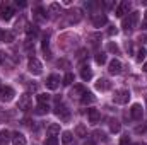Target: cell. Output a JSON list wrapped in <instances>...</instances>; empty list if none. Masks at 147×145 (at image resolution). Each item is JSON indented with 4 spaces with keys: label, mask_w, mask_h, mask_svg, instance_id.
Returning <instances> with one entry per match:
<instances>
[{
    "label": "cell",
    "mask_w": 147,
    "mask_h": 145,
    "mask_svg": "<svg viewBox=\"0 0 147 145\" xmlns=\"http://www.w3.org/2000/svg\"><path fill=\"white\" fill-rule=\"evenodd\" d=\"M108 50H110V51H115V53H118V46L113 44V43H108Z\"/></svg>",
    "instance_id": "e575fe53"
},
{
    "label": "cell",
    "mask_w": 147,
    "mask_h": 145,
    "mask_svg": "<svg viewBox=\"0 0 147 145\" xmlns=\"http://www.w3.org/2000/svg\"><path fill=\"white\" fill-rule=\"evenodd\" d=\"M0 41H3V43H12V41H14V34H12L10 31H2V33H0Z\"/></svg>",
    "instance_id": "ffe728a7"
},
{
    "label": "cell",
    "mask_w": 147,
    "mask_h": 145,
    "mask_svg": "<svg viewBox=\"0 0 147 145\" xmlns=\"http://www.w3.org/2000/svg\"><path fill=\"white\" fill-rule=\"evenodd\" d=\"M46 133H48V137H57V135L60 133V125H58V123L50 125V126H48V130H46Z\"/></svg>",
    "instance_id": "9a60e30c"
},
{
    "label": "cell",
    "mask_w": 147,
    "mask_h": 145,
    "mask_svg": "<svg viewBox=\"0 0 147 145\" xmlns=\"http://www.w3.org/2000/svg\"><path fill=\"white\" fill-rule=\"evenodd\" d=\"M144 72H147V62L144 63Z\"/></svg>",
    "instance_id": "f35d334b"
},
{
    "label": "cell",
    "mask_w": 147,
    "mask_h": 145,
    "mask_svg": "<svg viewBox=\"0 0 147 145\" xmlns=\"http://www.w3.org/2000/svg\"><path fill=\"white\" fill-rule=\"evenodd\" d=\"M3 58H5V55H3V53H2V51H0V63H2V62H3Z\"/></svg>",
    "instance_id": "74e56055"
},
{
    "label": "cell",
    "mask_w": 147,
    "mask_h": 145,
    "mask_svg": "<svg viewBox=\"0 0 147 145\" xmlns=\"http://www.w3.org/2000/svg\"><path fill=\"white\" fill-rule=\"evenodd\" d=\"M62 144L63 145H72L74 144V135L70 132H63V133H62Z\"/></svg>",
    "instance_id": "e0dca14e"
},
{
    "label": "cell",
    "mask_w": 147,
    "mask_h": 145,
    "mask_svg": "<svg viewBox=\"0 0 147 145\" xmlns=\"http://www.w3.org/2000/svg\"><path fill=\"white\" fill-rule=\"evenodd\" d=\"M28 70L33 73V75H39V73L43 72V65H41V62L38 60V58H31L29 62H28Z\"/></svg>",
    "instance_id": "5b68a950"
},
{
    "label": "cell",
    "mask_w": 147,
    "mask_h": 145,
    "mask_svg": "<svg viewBox=\"0 0 147 145\" xmlns=\"http://www.w3.org/2000/svg\"><path fill=\"white\" fill-rule=\"evenodd\" d=\"M48 44H50V41H48V36H45V39H43V51H45V56H46V58H50V56H51Z\"/></svg>",
    "instance_id": "d4e9b609"
},
{
    "label": "cell",
    "mask_w": 147,
    "mask_h": 145,
    "mask_svg": "<svg viewBox=\"0 0 147 145\" xmlns=\"http://www.w3.org/2000/svg\"><path fill=\"white\" fill-rule=\"evenodd\" d=\"M110 73L111 75H118V73L121 72V63L118 62V60H111L110 62Z\"/></svg>",
    "instance_id": "4fadbf2b"
},
{
    "label": "cell",
    "mask_w": 147,
    "mask_h": 145,
    "mask_svg": "<svg viewBox=\"0 0 147 145\" xmlns=\"http://www.w3.org/2000/svg\"><path fill=\"white\" fill-rule=\"evenodd\" d=\"M80 103L86 106V104H91V103H94V96L91 94V92H86L82 97H80Z\"/></svg>",
    "instance_id": "7402d4cb"
},
{
    "label": "cell",
    "mask_w": 147,
    "mask_h": 145,
    "mask_svg": "<svg viewBox=\"0 0 147 145\" xmlns=\"http://www.w3.org/2000/svg\"><path fill=\"white\" fill-rule=\"evenodd\" d=\"M110 128L113 133H118L120 132V128H121V125H120V121L118 119H111L110 121Z\"/></svg>",
    "instance_id": "cb8c5ba5"
},
{
    "label": "cell",
    "mask_w": 147,
    "mask_h": 145,
    "mask_svg": "<svg viewBox=\"0 0 147 145\" xmlns=\"http://www.w3.org/2000/svg\"><path fill=\"white\" fill-rule=\"evenodd\" d=\"M111 85H110V82L106 80V79H99L98 82H96V89L98 91H108Z\"/></svg>",
    "instance_id": "2e32d148"
},
{
    "label": "cell",
    "mask_w": 147,
    "mask_h": 145,
    "mask_svg": "<svg viewBox=\"0 0 147 145\" xmlns=\"http://www.w3.org/2000/svg\"><path fill=\"white\" fill-rule=\"evenodd\" d=\"M75 135H77V137H87L86 126H84V125H77V128H75Z\"/></svg>",
    "instance_id": "484cf974"
},
{
    "label": "cell",
    "mask_w": 147,
    "mask_h": 145,
    "mask_svg": "<svg viewBox=\"0 0 147 145\" xmlns=\"http://www.w3.org/2000/svg\"><path fill=\"white\" fill-rule=\"evenodd\" d=\"M45 145H58V138L57 137H48L45 140Z\"/></svg>",
    "instance_id": "f546056e"
},
{
    "label": "cell",
    "mask_w": 147,
    "mask_h": 145,
    "mask_svg": "<svg viewBox=\"0 0 147 145\" xmlns=\"http://www.w3.org/2000/svg\"><path fill=\"white\" fill-rule=\"evenodd\" d=\"M12 144L14 145H26V137L22 135V133H19V132H16V133H12Z\"/></svg>",
    "instance_id": "5bb4252c"
},
{
    "label": "cell",
    "mask_w": 147,
    "mask_h": 145,
    "mask_svg": "<svg viewBox=\"0 0 147 145\" xmlns=\"http://www.w3.org/2000/svg\"><path fill=\"white\" fill-rule=\"evenodd\" d=\"M137 22H139V12H130L128 15H125L121 19V28L125 31H130L137 26Z\"/></svg>",
    "instance_id": "6da1fadb"
},
{
    "label": "cell",
    "mask_w": 147,
    "mask_h": 145,
    "mask_svg": "<svg viewBox=\"0 0 147 145\" xmlns=\"http://www.w3.org/2000/svg\"><path fill=\"white\" fill-rule=\"evenodd\" d=\"M19 109H22V111L31 109V96L29 94H22L21 96V99H19Z\"/></svg>",
    "instance_id": "ba28073f"
},
{
    "label": "cell",
    "mask_w": 147,
    "mask_h": 145,
    "mask_svg": "<svg viewBox=\"0 0 147 145\" xmlns=\"http://www.w3.org/2000/svg\"><path fill=\"white\" fill-rule=\"evenodd\" d=\"M130 114H132V118L134 119H142V116H144V111H142V106L140 104H134L132 109H130Z\"/></svg>",
    "instance_id": "8fae6325"
},
{
    "label": "cell",
    "mask_w": 147,
    "mask_h": 145,
    "mask_svg": "<svg viewBox=\"0 0 147 145\" xmlns=\"http://www.w3.org/2000/svg\"><path fill=\"white\" fill-rule=\"evenodd\" d=\"M130 99V92L127 89H120V91H115V96H113V101L116 104H127Z\"/></svg>",
    "instance_id": "7a4b0ae2"
},
{
    "label": "cell",
    "mask_w": 147,
    "mask_h": 145,
    "mask_svg": "<svg viewBox=\"0 0 147 145\" xmlns=\"http://www.w3.org/2000/svg\"><path fill=\"white\" fill-rule=\"evenodd\" d=\"M87 118H89V123L96 125V123L99 121L101 114H99V111H98V109H89V111H87Z\"/></svg>",
    "instance_id": "7c38bea8"
},
{
    "label": "cell",
    "mask_w": 147,
    "mask_h": 145,
    "mask_svg": "<svg viewBox=\"0 0 147 145\" xmlns=\"http://www.w3.org/2000/svg\"><path fill=\"white\" fill-rule=\"evenodd\" d=\"M34 19L36 21H46V14H45L43 7H36L34 9Z\"/></svg>",
    "instance_id": "d6986e66"
},
{
    "label": "cell",
    "mask_w": 147,
    "mask_h": 145,
    "mask_svg": "<svg viewBox=\"0 0 147 145\" xmlns=\"http://www.w3.org/2000/svg\"><path fill=\"white\" fill-rule=\"evenodd\" d=\"M146 21H147V10H146Z\"/></svg>",
    "instance_id": "ab89813d"
},
{
    "label": "cell",
    "mask_w": 147,
    "mask_h": 145,
    "mask_svg": "<svg viewBox=\"0 0 147 145\" xmlns=\"http://www.w3.org/2000/svg\"><path fill=\"white\" fill-rule=\"evenodd\" d=\"M72 82H74V73H67V75L63 77V84H65V85H70Z\"/></svg>",
    "instance_id": "4dcf8cb0"
},
{
    "label": "cell",
    "mask_w": 147,
    "mask_h": 145,
    "mask_svg": "<svg viewBox=\"0 0 147 145\" xmlns=\"http://www.w3.org/2000/svg\"><path fill=\"white\" fill-rule=\"evenodd\" d=\"M58 85H60V77H58L57 73H53V75H50V77L46 79V87H48V89L55 91V89H58Z\"/></svg>",
    "instance_id": "52a82bcc"
},
{
    "label": "cell",
    "mask_w": 147,
    "mask_h": 145,
    "mask_svg": "<svg viewBox=\"0 0 147 145\" xmlns=\"http://www.w3.org/2000/svg\"><path fill=\"white\" fill-rule=\"evenodd\" d=\"M14 89L9 85H0V101H12Z\"/></svg>",
    "instance_id": "8992f818"
},
{
    "label": "cell",
    "mask_w": 147,
    "mask_h": 145,
    "mask_svg": "<svg viewBox=\"0 0 147 145\" xmlns=\"http://www.w3.org/2000/svg\"><path fill=\"white\" fill-rule=\"evenodd\" d=\"M120 145H132V142H130V138H128V137H121Z\"/></svg>",
    "instance_id": "836d02e7"
},
{
    "label": "cell",
    "mask_w": 147,
    "mask_h": 145,
    "mask_svg": "<svg viewBox=\"0 0 147 145\" xmlns=\"http://www.w3.org/2000/svg\"><path fill=\"white\" fill-rule=\"evenodd\" d=\"M14 14H16L14 12V7L10 3H0V19L9 21V19H12Z\"/></svg>",
    "instance_id": "3957f363"
},
{
    "label": "cell",
    "mask_w": 147,
    "mask_h": 145,
    "mask_svg": "<svg viewBox=\"0 0 147 145\" xmlns=\"http://www.w3.org/2000/svg\"><path fill=\"white\" fill-rule=\"evenodd\" d=\"M55 114H57L60 119H63V121H69V119H70V111H69V108H67L65 104H62V103H58V104L55 106Z\"/></svg>",
    "instance_id": "277c9868"
},
{
    "label": "cell",
    "mask_w": 147,
    "mask_h": 145,
    "mask_svg": "<svg viewBox=\"0 0 147 145\" xmlns=\"http://www.w3.org/2000/svg\"><path fill=\"white\" fill-rule=\"evenodd\" d=\"M48 111H50L48 104H38V106H36V113H38V114H46Z\"/></svg>",
    "instance_id": "83f0119b"
},
{
    "label": "cell",
    "mask_w": 147,
    "mask_h": 145,
    "mask_svg": "<svg viewBox=\"0 0 147 145\" xmlns=\"http://www.w3.org/2000/svg\"><path fill=\"white\" fill-rule=\"evenodd\" d=\"M106 22H108V17H106L105 14H96V15L92 17V24H94V28H103Z\"/></svg>",
    "instance_id": "9c48e42d"
},
{
    "label": "cell",
    "mask_w": 147,
    "mask_h": 145,
    "mask_svg": "<svg viewBox=\"0 0 147 145\" xmlns=\"http://www.w3.org/2000/svg\"><path fill=\"white\" fill-rule=\"evenodd\" d=\"M36 99H38V104H48L50 96H48V94H38Z\"/></svg>",
    "instance_id": "4316f807"
},
{
    "label": "cell",
    "mask_w": 147,
    "mask_h": 145,
    "mask_svg": "<svg viewBox=\"0 0 147 145\" xmlns=\"http://www.w3.org/2000/svg\"><path fill=\"white\" fill-rule=\"evenodd\" d=\"M10 133L7 132V130H2L0 132V145H9V142H10Z\"/></svg>",
    "instance_id": "ac0fdd59"
},
{
    "label": "cell",
    "mask_w": 147,
    "mask_h": 145,
    "mask_svg": "<svg viewBox=\"0 0 147 145\" xmlns=\"http://www.w3.org/2000/svg\"><path fill=\"white\" fill-rule=\"evenodd\" d=\"M108 34H110V36H113V34H116V29H113V28H111L110 31H108Z\"/></svg>",
    "instance_id": "8d00e7d4"
},
{
    "label": "cell",
    "mask_w": 147,
    "mask_h": 145,
    "mask_svg": "<svg viewBox=\"0 0 147 145\" xmlns=\"http://www.w3.org/2000/svg\"><path fill=\"white\" fill-rule=\"evenodd\" d=\"M80 77H82L84 80H89V79L92 77V72H91V68H89V67H82V70H80Z\"/></svg>",
    "instance_id": "603a6c76"
},
{
    "label": "cell",
    "mask_w": 147,
    "mask_h": 145,
    "mask_svg": "<svg viewBox=\"0 0 147 145\" xmlns=\"http://www.w3.org/2000/svg\"><path fill=\"white\" fill-rule=\"evenodd\" d=\"M26 31H28V34H29V36H31V34H33V36H36V34H38V28H36V26H31V24L28 26V29H26Z\"/></svg>",
    "instance_id": "1f68e13d"
},
{
    "label": "cell",
    "mask_w": 147,
    "mask_h": 145,
    "mask_svg": "<svg viewBox=\"0 0 147 145\" xmlns=\"http://www.w3.org/2000/svg\"><path fill=\"white\" fill-rule=\"evenodd\" d=\"M86 92H87V91H86L82 85H75V87L72 89V92H70V96H72V97H74V96H80V97H82Z\"/></svg>",
    "instance_id": "44dd1931"
},
{
    "label": "cell",
    "mask_w": 147,
    "mask_h": 145,
    "mask_svg": "<svg viewBox=\"0 0 147 145\" xmlns=\"http://www.w3.org/2000/svg\"><path fill=\"white\" fill-rule=\"evenodd\" d=\"M128 10H130V2H121L120 5H118V9H116V15L118 17H123V15H127L128 14Z\"/></svg>",
    "instance_id": "30bf717a"
},
{
    "label": "cell",
    "mask_w": 147,
    "mask_h": 145,
    "mask_svg": "<svg viewBox=\"0 0 147 145\" xmlns=\"http://www.w3.org/2000/svg\"><path fill=\"white\" fill-rule=\"evenodd\" d=\"M96 63H98V65L106 63V55H105V53H96Z\"/></svg>",
    "instance_id": "f1b7e54d"
},
{
    "label": "cell",
    "mask_w": 147,
    "mask_h": 145,
    "mask_svg": "<svg viewBox=\"0 0 147 145\" xmlns=\"http://www.w3.org/2000/svg\"><path fill=\"white\" fill-rule=\"evenodd\" d=\"M146 50H144V48H140V50H139V53H137V62H142V60H144V58H146Z\"/></svg>",
    "instance_id": "d6a6232c"
},
{
    "label": "cell",
    "mask_w": 147,
    "mask_h": 145,
    "mask_svg": "<svg viewBox=\"0 0 147 145\" xmlns=\"http://www.w3.org/2000/svg\"><path fill=\"white\" fill-rule=\"evenodd\" d=\"M16 5H17V7H26V2H19V0H17Z\"/></svg>",
    "instance_id": "d590c367"
}]
</instances>
